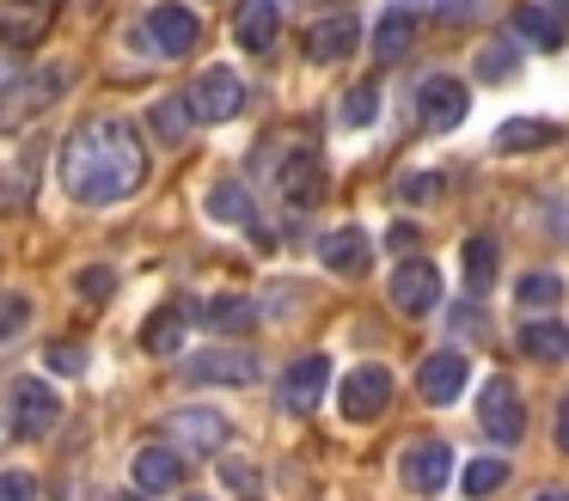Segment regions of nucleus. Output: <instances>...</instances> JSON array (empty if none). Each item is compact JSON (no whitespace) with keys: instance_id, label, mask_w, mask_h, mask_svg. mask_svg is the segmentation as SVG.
Listing matches in <instances>:
<instances>
[{"instance_id":"obj_22","label":"nucleus","mask_w":569,"mask_h":501,"mask_svg":"<svg viewBox=\"0 0 569 501\" xmlns=\"http://www.w3.org/2000/svg\"><path fill=\"white\" fill-rule=\"evenodd\" d=\"M184 330H190L184 305H160V312L141 324V349H148V354H178V349H184Z\"/></svg>"},{"instance_id":"obj_19","label":"nucleus","mask_w":569,"mask_h":501,"mask_svg":"<svg viewBox=\"0 0 569 501\" xmlns=\"http://www.w3.org/2000/svg\"><path fill=\"white\" fill-rule=\"evenodd\" d=\"M356 43H361V19H356V12H331V19H319L307 31V56L312 61H343V56H356Z\"/></svg>"},{"instance_id":"obj_23","label":"nucleus","mask_w":569,"mask_h":501,"mask_svg":"<svg viewBox=\"0 0 569 501\" xmlns=\"http://www.w3.org/2000/svg\"><path fill=\"white\" fill-rule=\"evenodd\" d=\"M197 318H202L209 330H221V337H233V330H251V318H258V305H251V300H239V293H221V300L197 305Z\"/></svg>"},{"instance_id":"obj_15","label":"nucleus","mask_w":569,"mask_h":501,"mask_svg":"<svg viewBox=\"0 0 569 501\" xmlns=\"http://www.w3.org/2000/svg\"><path fill=\"white\" fill-rule=\"evenodd\" d=\"M417 391L429 403H453L459 391H466V354H459V349H435L429 361L417 367Z\"/></svg>"},{"instance_id":"obj_4","label":"nucleus","mask_w":569,"mask_h":501,"mask_svg":"<svg viewBox=\"0 0 569 501\" xmlns=\"http://www.w3.org/2000/svg\"><path fill=\"white\" fill-rule=\"evenodd\" d=\"M392 305L405 318H429L435 305H441V269L429 263V257H410V263H398V275H392Z\"/></svg>"},{"instance_id":"obj_6","label":"nucleus","mask_w":569,"mask_h":501,"mask_svg":"<svg viewBox=\"0 0 569 501\" xmlns=\"http://www.w3.org/2000/svg\"><path fill=\"white\" fill-rule=\"evenodd\" d=\"M7 403H13V434L19 440H43L56 422H62V398H56L43 379H19Z\"/></svg>"},{"instance_id":"obj_39","label":"nucleus","mask_w":569,"mask_h":501,"mask_svg":"<svg viewBox=\"0 0 569 501\" xmlns=\"http://www.w3.org/2000/svg\"><path fill=\"white\" fill-rule=\"evenodd\" d=\"M221 477H227V483H233V489H239V495H258V471H251V464H239V459H227V464H221Z\"/></svg>"},{"instance_id":"obj_33","label":"nucleus","mask_w":569,"mask_h":501,"mask_svg":"<svg viewBox=\"0 0 569 501\" xmlns=\"http://www.w3.org/2000/svg\"><path fill=\"white\" fill-rule=\"evenodd\" d=\"M43 367L62 373V379H80L87 373V349H80V342H50V349H43Z\"/></svg>"},{"instance_id":"obj_35","label":"nucleus","mask_w":569,"mask_h":501,"mask_svg":"<svg viewBox=\"0 0 569 501\" xmlns=\"http://www.w3.org/2000/svg\"><path fill=\"white\" fill-rule=\"evenodd\" d=\"M429 196H441V178H435V171H410V178H398V202H429Z\"/></svg>"},{"instance_id":"obj_41","label":"nucleus","mask_w":569,"mask_h":501,"mask_svg":"<svg viewBox=\"0 0 569 501\" xmlns=\"http://www.w3.org/2000/svg\"><path fill=\"white\" fill-rule=\"evenodd\" d=\"M557 447H569V398H563V410H557Z\"/></svg>"},{"instance_id":"obj_12","label":"nucleus","mask_w":569,"mask_h":501,"mask_svg":"<svg viewBox=\"0 0 569 501\" xmlns=\"http://www.w3.org/2000/svg\"><path fill=\"white\" fill-rule=\"evenodd\" d=\"M160 428H166V440H178V447H190V452H221L227 434H233L221 410H172Z\"/></svg>"},{"instance_id":"obj_13","label":"nucleus","mask_w":569,"mask_h":501,"mask_svg":"<svg viewBox=\"0 0 569 501\" xmlns=\"http://www.w3.org/2000/svg\"><path fill=\"white\" fill-rule=\"evenodd\" d=\"M325 385H331V361H325V354H300V361L282 373V410L307 415L312 403L325 398Z\"/></svg>"},{"instance_id":"obj_21","label":"nucleus","mask_w":569,"mask_h":501,"mask_svg":"<svg viewBox=\"0 0 569 501\" xmlns=\"http://www.w3.org/2000/svg\"><path fill=\"white\" fill-rule=\"evenodd\" d=\"M319 257H325L331 275H361V269L373 263V244H368V232H361V227H337V232H325Z\"/></svg>"},{"instance_id":"obj_32","label":"nucleus","mask_w":569,"mask_h":501,"mask_svg":"<svg viewBox=\"0 0 569 501\" xmlns=\"http://www.w3.org/2000/svg\"><path fill=\"white\" fill-rule=\"evenodd\" d=\"M459 483H466V495H490V489L508 483V464H502V459H471Z\"/></svg>"},{"instance_id":"obj_28","label":"nucleus","mask_w":569,"mask_h":501,"mask_svg":"<svg viewBox=\"0 0 569 501\" xmlns=\"http://www.w3.org/2000/svg\"><path fill=\"white\" fill-rule=\"evenodd\" d=\"M190 98H160V104H153V134H160V141H184L190 134Z\"/></svg>"},{"instance_id":"obj_17","label":"nucleus","mask_w":569,"mask_h":501,"mask_svg":"<svg viewBox=\"0 0 569 501\" xmlns=\"http://www.w3.org/2000/svg\"><path fill=\"white\" fill-rule=\"evenodd\" d=\"M447 471H453V447H447V440H417V447L405 452V483L417 489V495H435V489L447 483Z\"/></svg>"},{"instance_id":"obj_38","label":"nucleus","mask_w":569,"mask_h":501,"mask_svg":"<svg viewBox=\"0 0 569 501\" xmlns=\"http://www.w3.org/2000/svg\"><path fill=\"white\" fill-rule=\"evenodd\" d=\"M0 501H38V483L26 471H7L0 477Z\"/></svg>"},{"instance_id":"obj_18","label":"nucleus","mask_w":569,"mask_h":501,"mask_svg":"<svg viewBox=\"0 0 569 501\" xmlns=\"http://www.w3.org/2000/svg\"><path fill=\"white\" fill-rule=\"evenodd\" d=\"M417 24H422V0H398V7H386L380 24H373V56L398 61L410 49V37H417Z\"/></svg>"},{"instance_id":"obj_9","label":"nucleus","mask_w":569,"mask_h":501,"mask_svg":"<svg viewBox=\"0 0 569 501\" xmlns=\"http://www.w3.org/2000/svg\"><path fill=\"white\" fill-rule=\"evenodd\" d=\"M56 24V0H0V43L38 49Z\"/></svg>"},{"instance_id":"obj_7","label":"nucleus","mask_w":569,"mask_h":501,"mask_svg":"<svg viewBox=\"0 0 569 501\" xmlns=\"http://www.w3.org/2000/svg\"><path fill=\"white\" fill-rule=\"evenodd\" d=\"M478 422H483V434L496 440V447H515L520 434H527V410H520V398H515V385H508L502 373L483 385V398H478Z\"/></svg>"},{"instance_id":"obj_27","label":"nucleus","mask_w":569,"mask_h":501,"mask_svg":"<svg viewBox=\"0 0 569 501\" xmlns=\"http://www.w3.org/2000/svg\"><path fill=\"white\" fill-rule=\"evenodd\" d=\"M209 214H214V220H233V227H251V196H246V183H214V190H209Z\"/></svg>"},{"instance_id":"obj_29","label":"nucleus","mask_w":569,"mask_h":501,"mask_svg":"<svg viewBox=\"0 0 569 501\" xmlns=\"http://www.w3.org/2000/svg\"><path fill=\"white\" fill-rule=\"evenodd\" d=\"M373 117H380V86H373V80L349 86V98H343V129H368Z\"/></svg>"},{"instance_id":"obj_3","label":"nucleus","mask_w":569,"mask_h":501,"mask_svg":"<svg viewBox=\"0 0 569 501\" xmlns=\"http://www.w3.org/2000/svg\"><path fill=\"white\" fill-rule=\"evenodd\" d=\"M466 104H471V92H466V80H453V73H435V80L417 86V117H422L429 134L459 129V122H466Z\"/></svg>"},{"instance_id":"obj_1","label":"nucleus","mask_w":569,"mask_h":501,"mask_svg":"<svg viewBox=\"0 0 569 501\" xmlns=\"http://www.w3.org/2000/svg\"><path fill=\"white\" fill-rule=\"evenodd\" d=\"M148 178V147L123 117H87L62 141V190L87 208H111L141 190Z\"/></svg>"},{"instance_id":"obj_40","label":"nucleus","mask_w":569,"mask_h":501,"mask_svg":"<svg viewBox=\"0 0 569 501\" xmlns=\"http://www.w3.org/2000/svg\"><path fill=\"white\" fill-rule=\"evenodd\" d=\"M478 12H483V0H441V19H453V24L478 19Z\"/></svg>"},{"instance_id":"obj_43","label":"nucleus","mask_w":569,"mask_h":501,"mask_svg":"<svg viewBox=\"0 0 569 501\" xmlns=\"http://www.w3.org/2000/svg\"><path fill=\"white\" fill-rule=\"evenodd\" d=\"M539 501H563V495H539Z\"/></svg>"},{"instance_id":"obj_16","label":"nucleus","mask_w":569,"mask_h":501,"mask_svg":"<svg viewBox=\"0 0 569 501\" xmlns=\"http://www.w3.org/2000/svg\"><path fill=\"white\" fill-rule=\"evenodd\" d=\"M282 202H295V208H312L325 196V159L312 153V147H300V153H288L282 159Z\"/></svg>"},{"instance_id":"obj_44","label":"nucleus","mask_w":569,"mask_h":501,"mask_svg":"<svg viewBox=\"0 0 569 501\" xmlns=\"http://www.w3.org/2000/svg\"><path fill=\"white\" fill-rule=\"evenodd\" d=\"M190 501H202V495H190Z\"/></svg>"},{"instance_id":"obj_24","label":"nucleus","mask_w":569,"mask_h":501,"mask_svg":"<svg viewBox=\"0 0 569 501\" xmlns=\"http://www.w3.org/2000/svg\"><path fill=\"white\" fill-rule=\"evenodd\" d=\"M557 122H532V117H520V122H502V129H496V147H502V153H527V147H551L557 141Z\"/></svg>"},{"instance_id":"obj_2","label":"nucleus","mask_w":569,"mask_h":501,"mask_svg":"<svg viewBox=\"0 0 569 501\" xmlns=\"http://www.w3.org/2000/svg\"><path fill=\"white\" fill-rule=\"evenodd\" d=\"M246 110V86H239L233 68H202L197 86H190V117L197 122H233Z\"/></svg>"},{"instance_id":"obj_10","label":"nucleus","mask_w":569,"mask_h":501,"mask_svg":"<svg viewBox=\"0 0 569 501\" xmlns=\"http://www.w3.org/2000/svg\"><path fill=\"white\" fill-rule=\"evenodd\" d=\"M337 403H343L349 422H373V415L392 403V373H386V367H356V373L343 379V391H337Z\"/></svg>"},{"instance_id":"obj_34","label":"nucleus","mask_w":569,"mask_h":501,"mask_svg":"<svg viewBox=\"0 0 569 501\" xmlns=\"http://www.w3.org/2000/svg\"><path fill=\"white\" fill-rule=\"evenodd\" d=\"M508 73H515V43H483L478 80H508Z\"/></svg>"},{"instance_id":"obj_20","label":"nucleus","mask_w":569,"mask_h":501,"mask_svg":"<svg viewBox=\"0 0 569 501\" xmlns=\"http://www.w3.org/2000/svg\"><path fill=\"white\" fill-rule=\"evenodd\" d=\"M233 37H239V49H251V56H270L276 37H282V7H276V0H246Z\"/></svg>"},{"instance_id":"obj_5","label":"nucleus","mask_w":569,"mask_h":501,"mask_svg":"<svg viewBox=\"0 0 569 501\" xmlns=\"http://www.w3.org/2000/svg\"><path fill=\"white\" fill-rule=\"evenodd\" d=\"M62 86H68L62 68H43V73H31V80L7 86V92H0V134L19 129V122H31L43 104H56V92H62Z\"/></svg>"},{"instance_id":"obj_14","label":"nucleus","mask_w":569,"mask_h":501,"mask_svg":"<svg viewBox=\"0 0 569 501\" xmlns=\"http://www.w3.org/2000/svg\"><path fill=\"white\" fill-rule=\"evenodd\" d=\"M129 477H136V495H172V489L184 483V459H178L172 447H141L136 464H129Z\"/></svg>"},{"instance_id":"obj_8","label":"nucleus","mask_w":569,"mask_h":501,"mask_svg":"<svg viewBox=\"0 0 569 501\" xmlns=\"http://www.w3.org/2000/svg\"><path fill=\"white\" fill-rule=\"evenodd\" d=\"M190 385H251L258 379V354L251 349H202L184 361Z\"/></svg>"},{"instance_id":"obj_11","label":"nucleus","mask_w":569,"mask_h":501,"mask_svg":"<svg viewBox=\"0 0 569 501\" xmlns=\"http://www.w3.org/2000/svg\"><path fill=\"white\" fill-rule=\"evenodd\" d=\"M197 37H202V19L190 7H153L148 12V43H153V56H190L197 49Z\"/></svg>"},{"instance_id":"obj_37","label":"nucleus","mask_w":569,"mask_h":501,"mask_svg":"<svg viewBox=\"0 0 569 501\" xmlns=\"http://www.w3.org/2000/svg\"><path fill=\"white\" fill-rule=\"evenodd\" d=\"M80 293H87V300H111L117 275H111V269H80Z\"/></svg>"},{"instance_id":"obj_42","label":"nucleus","mask_w":569,"mask_h":501,"mask_svg":"<svg viewBox=\"0 0 569 501\" xmlns=\"http://www.w3.org/2000/svg\"><path fill=\"white\" fill-rule=\"evenodd\" d=\"M0 440H7V415H0Z\"/></svg>"},{"instance_id":"obj_26","label":"nucleus","mask_w":569,"mask_h":501,"mask_svg":"<svg viewBox=\"0 0 569 501\" xmlns=\"http://www.w3.org/2000/svg\"><path fill=\"white\" fill-rule=\"evenodd\" d=\"M520 349H527L532 361H563V354H569V330L563 324H527V330H520Z\"/></svg>"},{"instance_id":"obj_36","label":"nucleus","mask_w":569,"mask_h":501,"mask_svg":"<svg viewBox=\"0 0 569 501\" xmlns=\"http://www.w3.org/2000/svg\"><path fill=\"white\" fill-rule=\"evenodd\" d=\"M26 318H31V300H26V293H7V305H0V337L26 330Z\"/></svg>"},{"instance_id":"obj_25","label":"nucleus","mask_w":569,"mask_h":501,"mask_svg":"<svg viewBox=\"0 0 569 501\" xmlns=\"http://www.w3.org/2000/svg\"><path fill=\"white\" fill-rule=\"evenodd\" d=\"M515 37H527L539 49H557L563 43V24H557L551 7H515Z\"/></svg>"},{"instance_id":"obj_30","label":"nucleus","mask_w":569,"mask_h":501,"mask_svg":"<svg viewBox=\"0 0 569 501\" xmlns=\"http://www.w3.org/2000/svg\"><path fill=\"white\" fill-rule=\"evenodd\" d=\"M466 281L471 288H490L496 281V239H483V232L466 239Z\"/></svg>"},{"instance_id":"obj_31","label":"nucleus","mask_w":569,"mask_h":501,"mask_svg":"<svg viewBox=\"0 0 569 501\" xmlns=\"http://www.w3.org/2000/svg\"><path fill=\"white\" fill-rule=\"evenodd\" d=\"M520 305H532V312H551L557 300H563V281L557 275H520V293H515Z\"/></svg>"}]
</instances>
